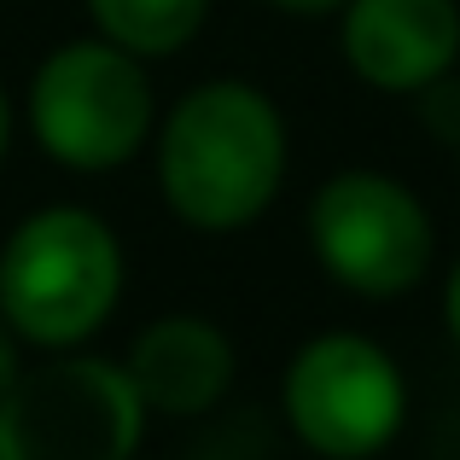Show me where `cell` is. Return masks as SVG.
Masks as SVG:
<instances>
[{
	"instance_id": "cell-13",
	"label": "cell",
	"mask_w": 460,
	"mask_h": 460,
	"mask_svg": "<svg viewBox=\"0 0 460 460\" xmlns=\"http://www.w3.org/2000/svg\"><path fill=\"white\" fill-rule=\"evenodd\" d=\"M6 146H12V100L0 88V157H6Z\"/></svg>"
},
{
	"instance_id": "cell-4",
	"label": "cell",
	"mask_w": 460,
	"mask_h": 460,
	"mask_svg": "<svg viewBox=\"0 0 460 460\" xmlns=\"http://www.w3.org/2000/svg\"><path fill=\"white\" fill-rule=\"evenodd\" d=\"M146 420L123 361L53 349L0 402V460H135Z\"/></svg>"
},
{
	"instance_id": "cell-6",
	"label": "cell",
	"mask_w": 460,
	"mask_h": 460,
	"mask_svg": "<svg viewBox=\"0 0 460 460\" xmlns=\"http://www.w3.org/2000/svg\"><path fill=\"white\" fill-rule=\"evenodd\" d=\"M297 443L321 460H373L408 420V379L367 332H321L297 344L280 385Z\"/></svg>"
},
{
	"instance_id": "cell-1",
	"label": "cell",
	"mask_w": 460,
	"mask_h": 460,
	"mask_svg": "<svg viewBox=\"0 0 460 460\" xmlns=\"http://www.w3.org/2000/svg\"><path fill=\"white\" fill-rule=\"evenodd\" d=\"M157 135V192L192 234L251 227L286 181V117L262 88L239 76L187 88Z\"/></svg>"
},
{
	"instance_id": "cell-2",
	"label": "cell",
	"mask_w": 460,
	"mask_h": 460,
	"mask_svg": "<svg viewBox=\"0 0 460 460\" xmlns=\"http://www.w3.org/2000/svg\"><path fill=\"white\" fill-rule=\"evenodd\" d=\"M123 239L82 204L30 210L0 245V321L35 349H76L123 297Z\"/></svg>"
},
{
	"instance_id": "cell-10",
	"label": "cell",
	"mask_w": 460,
	"mask_h": 460,
	"mask_svg": "<svg viewBox=\"0 0 460 460\" xmlns=\"http://www.w3.org/2000/svg\"><path fill=\"white\" fill-rule=\"evenodd\" d=\"M23 379V338L12 332L6 321H0V402H6V391Z\"/></svg>"
},
{
	"instance_id": "cell-3",
	"label": "cell",
	"mask_w": 460,
	"mask_h": 460,
	"mask_svg": "<svg viewBox=\"0 0 460 460\" xmlns=\"http://www.w3.org/2000/svg\"><path fill=\"white\" fill-rule=\"evenodd\" d=\"M30 128L41 152L82 175L123 169L157 128V93L146 58L111 47L105 35L65 41L30 76Z\"/></svg>"
},
{
	"instance_id": "cell-14",
	"label": "cell",
	"mask_w": 460,
	"mask_h": 460,
	"mask_svg": "<svg viewBox=\"0 0 460 460\" xmlns=\"http://www.w3.org/2000/svg\"><path fill=\"white\" fill-rule=\"evenodd\" d=\"M455 152H460V146H455Z\"/></svg>"
},
{
	"instance_id": "cell-12",
	"label": "cell",
	"mask_w": 460,
	"mask_h": 460,
	"mask_svg": "<svg viewBox=\"0 0 460 460\" xmlns=\"http://www.w3.org/2000/svg\"><path fill=\"white\" fill-rule=\"evenodd\" d=\"M443 321H449V338L460 344V262H455L449 286H443Z\"/></svg>"
},
{
	"instance_id": "cell-8",
	"label": "cell",
	"mask_w": 460,
	"mask_h": 460,
	"mask_svg": "<svg viewBox=\"0 0 460 460\" xmlns=\"http://www.w3.org/2000/svg\"><path fill=\"white\" fill-rule=\"evenodd\" d=\"M234 338L204 314H164L140 326L123 373L140 391L146 414L169 420H199L234 391Z\"/></svg>"
},
{
	"instance_id": "cell-11",
	"label": "cell",
	"mask_w": 460,
	"mask_h": 460,
	"mask_svg": "<svg viewBox=\"0 0 460 460\" xmlns=\"http://www.w3.org/2000/svg\"><path fill=\"white\" fill-rule=\"evenodd\" d=\"M262 6L286 12V18H326V12H344V0H262Z\"/></svg>"
},
{
	"instance_id": "cell-9",
	"label": "cell",
	"mask_w": 460,
	"mask_h": 460,
	"mask_svg": "<svg viewBox=\"0 0 460 460\" xmlns=\"http://www.w3.org/2000/svg\"><path fill=\"white\" fill-rule=\"evenodd\" d=\"M93 30L135 58H169L204 30L210 0H88Z\"/></svg>"
},
{
	"instance_id": "cell-7",
	"label": "cell",
	"mask_w": 460,
	"mask_h": 460,
	"mask_svg": "<svg viewBox=\"0 0 460 460\" xmlns=\"http://www.w3.org/2000/svg\"><path fill=\"white\" fill-rule=\"evenodd\" d=\"M338 53L373 93H426L460 58L455 0H344Z\"/></svg>"
},
{
	"instance_id": "cell-5",
	"label": "cell",
	"mask_w": 460,
	"mask_h": 460,
	"mask_svg": "<svg viewBox=\"0 0 460 460\" xmlns=\"http://www.w3.org/2000/svg\"><path fill=\"white\" fill-rule=\"evenodd\" d=\"M309 245L356 297H402L438 262L431 210L385 169H338L309 199Z\"/></svg>"
}]
</instances>
